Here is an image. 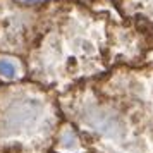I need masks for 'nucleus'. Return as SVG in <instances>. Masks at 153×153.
Segmentation results:
<instances>
[{"label": "nucleus", "mask_w": 153, "mask_h": 153, "mask_svg": "<svg viewBox=\"0 0 153 153\" xmlns=\"http://www.w3.org/2000/svg\"><path fill=\"white\" fill-rule=\"evenodd\" d=\"M59 107L88 153H153V64L76 84Z\"/></svg>", "instance_id": "1"}, {"label": "nucleus", "mask_w": 153, "mask_h": 153, "mask_svg": "<svg viewBox=\"0 0 153 153\" xmlns=\"http://www.w3.org/2000/svg\"><path fill=\"white\" fill-rule=\"evenodd\" d=\"M115 17L74 0H47L24 59L26 79L57 93L115 69Z\"/></svg>", "instance_id": "2"}, {"label": "nucleus", "mask_w": 153, "mask_h": 153, "mask_svg": "<svg viewBox=\"0 0 153 153\" xmlns=\"http://www.w3.org/2000/svg\"><path fill=\"white\" fill-rule=\"evenodd\" d=\"M62 124L57 91L28 79L0 84V150L50 153Z\"/></svg>", "instance_id": "3"}, {"label": "nucleus", "mask_w": 153, "mask_h": 153, "mask_svg": "<svg viewBox=\"0 0 153 153\" xmlns=\"http://www.w3.org/2000/svg\"><path fill=\"white\" fill-rule=\"evenodd\" d=\"M47 0H0V55L26 59L36 40Z\"/></svg>", "instance_id": "4"}, {"label": "nucleus", "mask_w": 153, "mask_h": 153, "mask_svg": "<svg viewBox=\"0 0 153 153\" xmlns=\"http://www.w3.org/2000/svg\"><path fill=\"white\" fill-rule=\"evenodd\" d=\"M112 7L122 21L134 24L153 38V0H114Z\"/></svg>", "instance_id": "5"}, {"label": "nucleus", "mask_w": 153, "mask_h": 153, "mask_svg": "<svg viewBox=\"0 0 153 153\" xmlns=\"http://www.w3.org/2000/svg\"><path fill=\"white\" fill-rule=\"evenodd\" d=\"M22 79H26L24 60L12 55H0V84L17 83Z\"/></svg>", "instance_id": "6"}, {"label": "nucleus", "mask_w": 153, "mask_h": 153, "mask_svg": "<svg viewBox=\"0 0 153 153\" xmlns=\"http://www.w3.org/2000/svg\"><path fill=\"white\" fill-rule=\"evenodd\" d=\"M74 2H79V4H84V5H88V7L95 9V5H105V4L112 5L114 0H74Z\"/></svg>", "instance_id": "7"}, {"label": "nucleus", "mask_w": 153, "mask_h": 153, "mask_svg": "<svg viewBox=\"0 0 153 153\" xmlns=\"http://www.w3.org/2000/svg\"><path fill=\"white\" fill-rule=\"evenodd\" d=\"M0 153H38V152H9V150H0Z\"/></svg>", "instance_id": "8"}]
</instances>
